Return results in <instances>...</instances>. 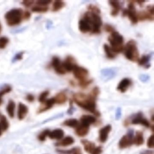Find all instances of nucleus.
<instances>
[{
    "instance_id": "423d86ee",
    "label": "nucleus",
    "mask_w": 154,
    "mask_h": 154,
    "mask_svg": "<svg viewBox=\"0 0 154 154\" xmlns=\"http://www.w3.org/2000/svg\"><path fill=\"white\" fill-rule=\"evenodd\" d=\"M123 16H128L132 24H136L137 23L138 21V14H137L136 12L133 3H131L129 4L128 9L123 11Z\"/></svg>"
},
{
    "instance_id": "0eeeda50",
    "label": "nucleus",
    "mask_w": 154,
    "mask_h": 154,
    "mask_svg": "<svg viewBox=\"0 0 154 154\" xmlns=\"http://www.w3.org/2000/svg\"><path fill=\"white\" fill-rule=\"evenodd\" d=\"M72 71L75 77L79 80L80 82L87 80V77L89 75V72L85 68L78 66L76 65L73 69Z\"/></svg>"
},
{
    "instance_id": "dca6fc26",
    "label": "nucleus",
    "mask_w": 154,
    "mask_h": 154,
    "mask_svg": "<svg viewBox=\"0 0 154 154\" xmlns=\"http://www.w3.org/2000/svg\"><path fill=\"white\" fill-rule=\"evenodd\" d=\"M153 53L147 55H144L139 59L138 61L139 65L141 66H145V68H148L150 66V64H149V62L150 61V58L153 55Z\"/></svg>"
},
{
    "instance_id": "b1692460",
    "label": "nucleus",
    "mask_w": 154,
    "mask_h": 154,
    "mask_svg": "<svg viewBox=\"0 0 154 154\" xmlns=\"http://www.w3.org/2000/svg\"><path fill=\"white\" fill-rule=\"evenodd\" d=\"M132 123L134 124H142V125H144L146 127H149V126L148 121L146 119H143L141 116H137V118L134 119L132 121Z\"/></svg>"
},
{
    "instance_id": "c9c22d12",
    "label": "nucleus",
    "mask_w": 154,
    "mask_h": 154,
    "mask_svg": "<svg viewBox=\"0 0 154 154\" xmlns=\"http://www.w3.org/2000/svg\"><path fill=\"white\" fill-rule=\"evenodd\" d=\"M49 94V92L48 91H45L43 92L41 94L39 95V98H38V100L40 102L44 103L47 100V98Z\"/></svg>"
},
{
    "instance_id": "1a4fd4ad",
    "label": "nucleus",
    "mask_w": 154,
    "mask_h": 154,
    "mask_svg": "<svg viewBox=\"0 0 154 154\" xmlns=\"http://www.w3.org/2000/svg\"><path fill=\"white\" fill-rule=\"evenodd\" d=\"M52 64V66L57 73L60 75H64L66 73V72L63 66V63L61 62V60L58 57H55L53 58Z\"/></svg>"
},
{
    "instance_id": "20e7f679",
    "label": "nucleus",
    "mask_w": 154,
    "mask_h": 154,
    "mask_svg": "<svg viewBox=\"0 0 154 154\" xmlns=\"http://www.w3.org/2000/svg\"><path fill=\"white\" fill-rule=\"evenodd\" d=\"M124 55L128 60L137 62L139 60V54L135 41L131 40L127 43L124 49Z\"/></svg>"
},
{
    "instance_id": "6ab92c4d",
    "label": "nucleus",
    "mask_w": 154,
    "mask_h": 154,
    "mask_svg": "<svg viewBox=\"0 0 154 154\" xmlns=\"http://www.w3.org/2000/svg\"><path fill=\"white\" fill-rule=\"evenodd\" d=\"M82 124L89 126L96 122L95 118L91 115H83L81 119Z\"/></svg>"
},
{
    "instance_id": "ea45409f",
    "label": "nucleus",
    "mask_w": 154,
    "mask_h": 154,
    "mask_svg": "<svg viewBox=\"0 0 154 154\" xmlns=\"http://www.w3.org/2000/svg\"><path fill=\"white\" fill-rule=\"evenodd\" d=\"M102 149L101 147H96L91 154H100L102 153Z\"/></svg>"
},
{
    "instance_id": "f704fd0d",
    "label": "nucleus",
    "mask_w": 154,
    "mask_h": 154,
    "mask_svg": "<svg viewBox=\"0 0 154 154\" xmlns=\"http://www.w3.org/2000/svg\"><path fill=\"white\" fill-rule=\"evenodd\" d=\"M11 89L10 86H7L4 89H2L1 91H0V105L2 103V97L3 95L6 94L10 92L11 91Z\"/></svg>"
},
{
    "instance_id": "7c9ffc66",
    "label": "nucleus",
    "mask_w": 154,
    "mask_h": 154,
    "mask_svg": "<svg viewBox=\"0 0 154 154\" xmlns=\"http://www.w3.org/2000/svg\"><path fill=\"white\" fill-rule=\"evenodd\" d=\"M65 3L61 1H56L54 2L53 6V11H57L63 8Z\"/></svg>"
},
{
    "instance_id": "f8f14e48",
    "label": "nucleus",
    "mask_w": 154,
    "mask_h": 154,
    "mask_svg": "<svg viewBox=\"0 0 154 154\" xmlns=\"http://www.w3.org/2000/svg\"><path fill=\"white\" fill-rule=\"evenodd\" d=\"M132 82L128 78H124L122 79L118 85L117 89L122 93L126 91L128 88L131 85Z\"/></svg>"
},
{
    "instance_id": "bb28decb",
    "label": "nucleus",
    "mask_w": 154,
    "mask_h": 154,
    "mask_svg": "<svg viewBox=\"0 0 154 154\" xmlns=\"http://www.w3.org/2000/svg\"><path fill=\"white\" fill-rule=\"evenodd\" d=\"M103 48H104V51L106 53L107 57L109 59H112L115 58L116 56V54H114V52L112 51L111 48L107 45H104L103 46Z\"/></svg>"
},
{
    "instance_id": "c85d7f7f",
    "label": "nucleus",
    "mask_w": 154,
    "mask_h": 154,
    "mask_svg": "<svg viewBox=\"0 0 154 154\" xmlns=\"http://www.w3.org/2000/svg\"><path fill=\"white\" fill-rule=\"evenodd\" d=\"M74 142V140L72 137H66L61 141L60 144L61 146H66L72 145Z\"/></svg>"
},
{
    "instance_id": "4468645a",
    "label": "nucleus",
    "mask_w": 154,
    "mask_h": 154,
    "mask_svg": "<svg viewBox=\"0 0 154 154\" xmlns=\"http://www.w3.org/2000/svg\"><path fill=\"white\" fill-rule=\"evenodd\" d=\"M28 112V109L25 104L20 103L18 110V118L20 120L25 119Z\"/></svg>"
},
{
    "instance_id": "6e6552de",
    "label": "nucleus",
    "mask_w": 154,
    "mask_h": 154,
    "mask_svg": "<svg viewBox=\"0 0 154 154\" xmlns=\"http://www.w3.org/2000/svg\"><path fill=\"white\" fill-rule=\"evenodd\" d=\"M117 73L118 70L114 67L104 68L101 71V78L103 82H107L114 78Z\"/></svg>"
},
{
    "instance_id": "79ce46f5",
    "label": "nucleus",
    "mask_w": 154,
    "mask_h": 154,
    "mask_svg": "<svg viewBox=\"0 0 154 154\" xmlns=\"http://www.w3.org/2000/svg\"><path fill=\"white\" fill-rule=\"evenodd\" d=\"M105 29L107 32H112L114 31V29L112 26L109 25H106L105 26Z\"/></svg>"
},
{
    "instance_id": "c756f323",
    "label": "nucleus",
    "mask_w": 154,
    "mask_h": 154,
    "mask_svg": "<svg viewBox=\"0 0 154 154\" xmlns=\"http://www.w3.org/2000/svg\"><path fill=\"white\" fill-rule=\"evenodd\" d=\"M64 124L66 126L72 128H75L77 127L79 124V122L76 119H69L65 121Z\"/></svg>"
},
{
    "instance_id": "49530a36",
    "label": "nucleus",
    "mask_w": 154,
    "mask_h": 154,
    "mask_svg": "<svg viewBox=\"0 0 154 154\" xmlns=\"http://www.w3.org/2000/svg\"><path fill=\"white\" fill-rule=\"evenodd\" d=\"M2 131L3 130H2V128L1 126L0 125V136L2 135Z\"/></svg>"
},
{
    "instance_id": "7ed1b4c3",
    "label": "nucleus",
    "mask_w": 154,
    "mask_h": 154,
    "mask_svg": "<svg viewBox=\"0 0 154 154\" xmlns=\"http://www.w3.org/2000/svg\"><path fill=\"white\" fill-rule=\"evenodd\" d=\"M109 42L111 45L112 50L114 53H119L123 50V37L119 32L113 31L108 38Z\"/></svg>"
},
{
    "instance_id": "4c0bfd02",
    "label": "nucleus",
    "mask_w": 154,
    "mask_h": 154,
    "mask_svg": "<svg viewBox=\"0 0 154 154\" xmlns=\"http://www.w3.org/2000/svg\"><path fill=\"white\" fill-rule=\"evenodd\" d=\"M51 1H44V0H40L38 1L37 2L38 5V6H46L47 5H48L49 3H51Z\"/></svg>"
},
{
    "instance_id": "72a5a7b5",
    "label": "nucleus",
    "mask_w": 154,
    "mask_h": 154,
    "mask_svg": "<svg viewBox=\"0 0 154 154\" xmlns=\"http://www.w3.org/2000/svg\"><path fill=\"white\" fill-rule=\"evenodd\" d=\"M9 39L6 37L0 38V49H3L8 43Z\"/></svg>"
},
{
    "instance_id": "f03ea898",
    "label": "nucleus",
    "mask_w": 154,
    "mask_h": 154,
    "mask_svg": "<svg viewBox=\"0 0 154 154\" xmlns=\"http://www.w3.org/2000/svg\"><path fill=\"white\" fill-rule=\"evenodd\" d=\"M99 13L88 11L84 16V19L88 23L91 29L92 34H99L100 32V28L102 25L101 19Z\"/></svg>"
},
{
    "instance_id": "39448f33",
    "label": "nucleus",
    "mask_w": 154,
    "mask_h": 154,
    "mask_svg": "<svg viewBox=\"0 0 154 154\" xmlns=\"http://www.w3.org/2000/svg\"><path fill=\"white\" fill-rule=\"evenodd\" d=\"M22 12L20 9H15L10 11L5 15V18L9 26L19 25L22 19Z\"/></svg>"
},
{
    "instance_id": "a211bd4d",
    "label": "nucleus",
    "mask_w": 154,
    "mask_h": 154,
    "mask_svg": "<svg viewBox=\"0 0 154 154\" xmlns=\"http://www.w3.org/2000/svg\"><path fill=\"white\" fill-rule=\"evenodd\" d=\"M79 29L80 31L83 33H87L91 31L88 23L83 19L79 21Z\"/></svg>"
},
{
    "instance_id": "a19ab883",
    "label": "nucleus",
    "mask_w": 154,
    "mask_h": 154,
    "mask_svg": "<svg viewBox=\"0 0 154 154\" xmlns=\"http://www.w3.org/2000/svg\"><path fill=\"white\" fill-rule=\"evenodd\" d=\"M34 2L33 1H24L23 2V4L25 5L26 7H30L33 3Z\"/></svg>"
},
{
    "instance_id": "a878e982",
    "label": "nucleus",
    "mask_w": 154,
    "mask_h": 154,
    "mask_svg": "<svg viewBox=\"0 0 154 154\" xmlns=\"http://www.w3.org/2000/svg\"><path fill=\"white\" fill-rule=\"evenodd\" d=\"M133 143L137 146H140L144 143V137L142 132L140 131L137 132L136 136L133 139Z\"/></svg>"
},
{
    "instance_id": "e433bc0d",
    "label": "nucleus",
    "mask_w": 154,
    "mask_h": 154,
    "mask_svg": "<svg viewBox=\"0 0 154 154\" xmlns=\"http://www.w3.org/2000/svg\"><path fill=\"white\" fill-rule=\"evenodd\" d=\"M154 135H151L147 141V146L149 148H154Z\"/></svg>"
},
{
    "instance_id": "37998d69",
    "label": "nucleus",
    "mask_w": 154,
    "mask_h": 154,
    "mask_svg": "<svg viewBox=\"0 0 154 154\" xmlns=\"http://www.w3.org/2000/svg\"><path fill=\"white\" fill-rule=\"evenodd\" d=\"M71 153L73 154H82L81 149L79 148H75L71 150Z\"/></svg>"
},
{
    "instance_id": "2eb2a0df",
    "label": "nucleus",
    "mask_w": 154,
    "mask_h": 154,
    "mask_svg": "<svg viewBox=\"0 0 154 154\" xmlns=\"http://www.w3.org/2000/svg\"><path fill=\"white\" fill-rule=\"evenodd\" d=\"M64 133L61 129H57L53 131H50L48 137L52 139L59 140L63 137Z\"/></svg>"
},
{
    "instance_id": "f257e3e1",
    "label": "nucleus",
    "mask_w": 154,
    "mask_h": 154,
    "mask_svg": "<svg viewBox=\"0 0 154 154\" xmlns=\"http://www.w3.org/2000/svg\"><path fill=\"white\" fill-rule=\"evenodd\" d=\"M100 93L99 89L97 87L94 88L89 95L82 93L75 94L73 99L75 103L83 109L93 113L96 116H99L100 113L96 109V98Z\"/></svg>"
},
{
    "instance_id": "473e14b6",
    "label": "nucleus",
    "mask_w": 154,
    "mask_h": 154,
    "mask_svg": "<svg viewBox=\"0 0 154 154\" xmlns=\"http://www.w3.org/2000/svg\"><path fill=\"white\" fill-rule=\"evenodd\" d=\"M49 132H50V131L48 130H46L41 132L38 137L39 140L41 141H45L47 137L49 135Z\"/></svg>"
},
{
    "instance_id": "58836bf2",
    "label": "nucleus",
    "mask_w": 154,
    "mask_h": 154,
    "mask_svg": "<svg viewBox=\"0 0 154 154\" xmlns=\"http://www.w3.org/2000/svg\"><path fill=\"white\" fill-rule=\"evenodd\" d=\"M149 78V76L146 74L140 75L139 76L140 80L143 82H147Z\"/></svg>"
},
{
    "instance_id": "4be33fe9",
    "label": "nucleus",
    "mask_w": 154,
    "mask_h": 154,
    "mask_svg": "<svg viewBox=\"0 0 154 154\" xmlns=\"http://www.w3.org/2000/svg\"><path fill=\"white\" fill-rule=\"evenodd\" d=\"M109 4L112 7V11L111 12L112 16L115 17L119 14V11L120 9V6L118 1H109Z\"/></svg>"
},
{
    "instance_id": "ddd939ff",
    "label": "nucleus",
    "mask_w": 154,
    "mask_h": 154,
    "mask_svg": "<svg viewBox=\"0 0 154 154\" xmlns=\"http://www.w3.org/2000/svg\"><path fill=\"white\" fill-rule=\"evenodd\" d=\"M111 130V126L107 125L103 127L100 131V140L101 142L106 141L108 137V135Z\"/></svg>"
},
{
    "instance_id": "cd10ccee",
    "label": "nucleus",
    "mask_w": 154,
    "mask_h": 154,
    "mask_svg": "<svg viewBox=\"0 0 154 154\" xmlns=\"http://www.w3.org/2000/svg\"><path fill=\"white\" fill-rule=\"evenodd\" d=\"M0 125L3 131L7 130L8 128L9 124L7 118L5 116L2 115L0 118Z\"/></svg>"
},
{
    "instance_id": "393cba45",
    "label": "nucleus",
    "mask_w": 154,
    "mask_h": 154,
    "mask_svg": "<svg viewBox=\"0 0 154 154\" xmlns=\"http://www.w3.org/2000/svg\"><path fill=\"white\" fill-rule=\"evenodd\" d=\"M54 98L55 100L56 103H58V104H62V103H64L67 100L66 95L64 93H60L58 94Z\"/></svg>"
},
{
    "instance_id": "a18cd8bd",
    "label": "nucleus",
    "mask_w": 154,
    "mask_h": 154,
    "mask_svg": "<svg viewBox=\"0 0 154 154\" xmlns=\"http://www.w3.org/2000/svg\"><path fill=\"white\" fill-rule=\"evenodd\" d=\"M24 18L25 19H29L30 17V14L29 12L28 11H26V12H25V13H24Z\"/></svg>"
},
{
    "instance_id": "5701e85b",
    "label": "nucleus",
    "mask_w": 154,
    "mask_h": 154,
    "mask_svg": "<svg viewBox=\"0 0 154 154\" xmlns=\"http://www.w3.org/2000/svg\"><path fill=\"white\" fill-rule=\"evenodd\" d=\"M16 104L13 101L10 100L9 102L7 107V111L8 114L11 118H13L15 115V109Z\"/></svg>"
},
{
    "instance_id": "f3484780",
    "label": "nucleus",
    "mask_w": 154,
    "mask_h": 154,
    "mask_svg": "<svg viewBox=\"0 0 154 154\" xmlns=\"http://www.w3.org/2000/svg\"><path fill=\"white\" fill-rule=\"evenodd\" d=\"M43 103H44V105H43L40 108V109L39 110V112H43L45 111L48 110L49 109H51L56 103L54 98H53L47 100Z\"/></svg>"
},
{
    "instance_id": "412c9836",
    "label": "nucleus",
    "mask_w": 154,
    "mask_h": 154,
    "mask_svg": "<svg viewBox=\"0 0 154 154\" xmlns=\"http://www.w3.org/2000/svg\"><path fill=\"white\" fill-rule=\"evenodd\" d=\"M82 142L84 146L85 150L90 154H91L96 148L94 143L85 140H82Z\"/></svg>"
},
{
    "instance_id": "9b49d317",
    "label": "nucleus",
    "mask_w": 154,
    "mask_h": 154,
    "mask_svg": "<svg viewBox=\"0 0 154 154\" xmlns=\"http://www.w3.org/2000/svg\"><path fill=\"white\" fill-rule=\"evenodd\" d=\"M133 143V140L131 135H125L123 136L121 139L119 143V146L122 149L126 148L130 146Z\"/></svg>"
},
{
    "instance_id": "de8ad7c7",
    "label": "nucleus",
    "mask_w": 154,
    "mask_h": 154,
    "mask_svg": "<svg viewBox=\"0 0 154 154\" xmlns=\"http://www.w3.org/2000/svg\"><path fill=\"white\" fill-rule=\"evenodd\" d=\"M1 29H2L1 25V24H0V32H1Z\"/></svg>"
},
{
    "instance_id": "aec40b11",
    "label": "nucleus",
    "mask_w": 154,
    "mask_h": 154,
    "mask_svg": "<svg viewBox=\"0 0 154 154\" xmlns=\"http://www.w3.org/2000/svg\"><path fill=\"white\" fill-rule=\"evenodd\" d=\"M76 132L77 135L80 137H84L87 135L89 131V126L81 124V125L77 126Z\"/></svg>"
},
{
    "instance_id": "2f4dec72",
    "label": "nucleus",
    "mask_w": 154,
    "mask_h": 154,
    "mask_svg": "<svg viewBox=\"0 0 154 154\" xmlns=\"http://www.w3.org/2000/svg\"><path fill=\"white\" fill-rule=\"evenodd\" d=\"M48 10V8L47 6H38L33 7L32 11L35 12H45Z\"/></svg>"
},
{
    "instance_id": "c03bdc74",
    "label": "nucleus",
    "mask_w": 154,
    "mask_h": 154,
    "mask_svg": "<svg viewBox=\"0 0 154 154\" xmlns=\"http://www.w3.org/2000/svg\"><path fill=\"white\" fill-rule=\"evenodd\" d=\"M26 99L28 101L33 102L35 100L34 96L32 94H29L27 96Z\"/></svg>"
},
{
    "instance_id": "9d476101",
    "label": "nucleus",
    "mask_w": 154,
    "mask_h": 154,
    "mask_svg": "<svg viewBox=\"0 0 154 154\" xmlns=\"http://www.w3.org/2000/svg\"><path fill=\"white\" fill-rule=\"evenodd\" d=\"M63 65L66 72H71L72 71L73 69L76 65L73 57L68 56L64 62L63 63Z\"/></svg>"
}]
</instances>
